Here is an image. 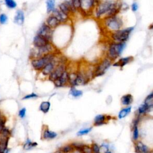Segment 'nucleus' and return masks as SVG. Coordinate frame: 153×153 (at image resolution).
<instances>
[{"label": "nucleus", "mask_w": 153, "mask_h": 153, "mask_svg": "<svg viewBox=\"0 0 153 153\" xmlns=\"http://www.w3.org/2000/svg\"><path fill=\"white\" fill-rule=\"evenodd\" d=\"M121 4L122 3L118 0H101L94 9L93 16L98 20H102L117 16L121 10Z\"/></svg>", "instance_id": "1"}, {"label": "nucleus", "mask_w": 153, "mask_h": 153, "mask_svg": "<svg viewBox=\"0 0 153 153\" xmlns=\"http://www.w3.org/2000/svg\"><path fill=\"white\" fill-rule=\"evenodd\" d=\"M126 47V42H115L111 41L108 45L106 57L113 62L115 61L123 53Z\"/></svg>", "instance_id": "2"}, {"label": "nucleus", "mask_w": 153, "mask_h": 153, "mask_svg": "<svg viewBox=\"0 0 153 153\" xmlns=\"http://www.w3.org/2000/svg\"><path fill=\"white\" fill-rule=\"evenodd\" d=\"M103 28L109 33L115 32L122 29L123 26V21L118 15L115 16L105 18L101 20Z\"/></svg>", "instance_id": "3"}, {"label": "nucleus", "mask_w": 153, "mask_h": 153, "mask_svg": "<svg viewBox=\"0 0 153 153\" xmlns=\"http://www.w3.org/2000/svg\"><path fill=\"white\" fill-rule=\"evenodd\" d=\"M57 56H58L57 52L49 53L42 56L40 57L31 59V60H30V64H31L34 70L41 72V71L45 65L56 59Z\"/></svg>", "instance_id": "4"}, {"label": "nucleus", "mask_w": 153, "mask_h": 153, "mask_svg": "<svg viewBox=\"0 0 153 153\" xmlns=\"http://www.w3.org/2000/svg\"><path fill=\"white\" fill-rule=\"evenodd\" d=\"M134 29V26H130L121 29L115 32L110 33V38L113 42H126L129 40L130 34Z\"/></svg>", "instance_id": "5"}, {"label": "nucleus", "mask_w": 153, "mask_h": 153, "mask_svg": "<svg viewBox=\"0 0 153 153\" xmlns=\"http://www.w3.org/2000/svg\"><path fill=\"white\" fill-rule=\"evenodd\" d=\"M68 69V60L64 57H59V63L55 67L53 71L47 77L48 80L53 83L55 81L57 80Z\"/></svg>", "instance_id": "6"}, {"label": "nucleus", "mask_w": 153, "mask_h": 153, "mask_svg": "<svg viewBox=\"0 0 153 153\" xmlns=\"http://www.w3.org/2000/svg\"><path fill=\"white\" fill-rule=\"evenodd\" d=\"M101 0H80V9L79 12L83 16H93V12Z\"/></svg>", "instance_id": "7"}, {"label": "nucleus", "mask_w": 153, "mask_h": 153, "mask_svg": "<svg viewBox=\"0 0 153 153\" xmlns=\"http://www.w3.org/2000/svg\"><path fill=\"white\" fill-rule=\"evenodd\" d=\"M113 64V62L112 60L105 56L99 61L96 65L94 66V77H98V76L103 75Z\"/></svg>", "instance_id": "8"}, {"label": "nucleus", "mask_w": 153, "mask_h": 153, "mask_svg": "<svg viewBox=\"0 0 153 153\" xmlns=\"http://www.w3.org/2000/svg\"><path fill=\"white\" fill-rule=\"evenodd\" d=\"M55 52H57L56 47L52 44V42H50L47 45H45V46L40 49H37L34 47V49L32 50L31 52H30V59H35V58L40 57L45 55H47L52 53H55Z\"/></svg>", "instance_id": "9"}, {"label": "nucleus", "mask_w": 153, "mask_h": 153, "mask_svg": "<svg viewBox=\"0 0 153 153\" xmlns=\"http://www.w3.org/2000/svg\"><path fill=\"white\" fill-rule=\"evenodd\" d=\"M53 33V29H51L49 26L45 24V23H44L39 28L37 32V35L41 36L42 37L52 42Z\"/></svg>", "instance_id": "10"}, {"label": "nucleus", "mask_w": 153, "mask_h": 153, "mask_svg": "<svg viewBox=\"0 0 153 153\" xmlns=\"http://www.w3.org/2000/svg\"><path fill=\"white\" fill-rule=\"evenodd\" d=\"M59 63V56L57 57L56 59H55L54 60L52 61L50 63L47 64L45 65L42 69L41 71V74L45 76V77H48L50 75V74L53 71L55 67Z\"/></svg>", "instance_id": "11"}, {"label": "nucleus", "mask_w": 153, "mask_h": 153, "mask_svg": "<svg viewBox=\"0 0 153 153\" xmlns=\"http://www.w3.org/2000/svg\"><path fill=\"white\" fill-rule=\"evenodd\" d=\"M69 81V71L68 69L66 70L60 77L53 82L55 86L57 88L64 87L68 85Z\"/></svg>", "instance_id": "12"}, {"label": "nucleus", "mask_w": 153, "mask_h": 153, "mask_svg": "<svg viewBox=\"0 0 153 153\" xmlns=\"http://www.w3.org/2000/svg\"><path fill=\"white\" fill-rule=\"evenodd\" d=\"M10 137L0 133V153H9L10 149L8 148V143Z\"/></svg>", "instance_id": "13"}, {"label": "nucleus", "mask_w": 153, "mask_h": 153, "mask_svg": "<svg viewBox=\"0 0 153 153\" xmlns=\"http://www.w3.org/2000/svg\"><path fill=\"white\" fill-rule=\"evenodd\" d=\"M111 117L105 114H98L95 116L93 120V125L95 126H101L106 125L110 120Z\"/></svg>", "instance_id": "14"}, {"label": "nucleus", "mask_w": 153, "mask_h": 153, "mask_svg": "<svg viewBox=\"0 0 153 153\" xmlns=\"http://www.w3.org/2000/svg\"><path fill=\"white\" fill-rule=\"evenodd\" d=\"M50 42H52L48 41L47 40H46L45 38H44L38 35H35L33 39L34 47L37 49L42 48V47L45 46V45H47V44H49Z\"/></svg>", "instance_id": "15"}, {"label": "nucleus", "mask_w": 153, "mask_h": 153, "mask_svg": "<svg viewBox=\"0 0 153 153\" xmlns=\"http://www.w3.org/2000/svg\"><path fill=\"white\" fill-rule=\"evenodd\" d=\"M134 60V57L133 56H127L119 59L116 62L113 64V66L114 67H119L120 68H123L126 65L129 64Z\"/></svg>", "instance_id": "16"}, {"label": "nucleus", "mask_w": 153, "mask_h": 153, "mask_svg": "<svg viewBox=\"0 0 153 153\" xmlns=\"http://www.w3.org/2000/svg\"><path fill=\"white\" fill-rule=\"evenodd\" d=\"M52 14L59 20L61 24L67 23L70 19V17L63 13L58 8H55L52 13Z\"/></svg>", "instance_id": "17"}, {"label": "nucleus", "mask_w": 153, "mask_h": 153, "mask_svg": "<svg viewBox=\"0 0 153 153\" xmlns=\"http://www.w3.org/2000/svg\"><path fill=\"white\" fill-rule=\"evenodd\" d=\"M134 149L135 153H148L151 151L149 148L140 141L134 142Z\"/></svg>", "instance_id": "18"}, {"label": "nucleus", "mask_w": 153, "mask_h": 153, "mask_svg": "<svg viewBox=\"0 0 153 153\" xmlns=\"http://www.w3.org/2000/svg\"><path fill=\"white\" fill-rule=\"evenodd\" d=\"M58 134L52 130H50L47 127H45L42 129L41 138L44 140H52L57 137Z\"/></svg>", "instance_id": "19"}, {"label": "nucleus", "mask_w": 153, "mask_h": 153, "mask_svg": "<svg viewBox=\"0 0 153 153\" xmlns=\"http://www.w3.org/2000/svg\"><path fill=\"white\" fill-rule=\"evenodd\" d=\"M45 24L53 30L56 29L61 25L59 20L55 16H53L52 14L50 15V16L47 18L46 21H45Z\"/></svg>", "instance_id": "20"}, {"label": "nucleus", "mask_w": 153, "mask_h": 153, "mask_svg": "<svg viewBox=\"0 0 153 153\" xmlns=\"http://www.w3.org/2000/svg\"><path fill=\"white\" fill-rule=\"evenodd\" d=\"M25 22V15L24 13L22 10H18L14 18V22L18 25H22Z\"/></svg>", "instance_id": "21"}, {"label": "nucleus", "mask_w": 153, "mask_h": 153, "mask_svg": "<svg viewBox=\"0 0 153 153\" xmlns=\"http://www.w3.org/2000/svg\"><path fill=\"white\" fill-rule=\"evenodd\" d=\"M120 101L122 105L125 106H130V105L132 103L133 101V97L131 94H126L122 96Z\"/></svg>", "instance_id": "22"}, {"label": "nucleus", "mask_w": 153, "mask_h": 153, "mask_svg": "<svg viewBox=\"0 0 153 153\" xmlns=\"http://www.w3.org/2000/svg\"><path fill=\"white\" fill-rule=\"evenodd\" d=\"M58 9L62 11L63 13H64L65 14L67 15V16H68L69 17H71V16H73L72 15V11L69 8V7L67 5V4L64 1L63 3H60L59 5V7H58Z\"/></svg>", "instance_id": "23"}, {"label": "nucleus", "mask_w": 153, "mask_h": 153, "mask_svg": "<svg viewBox=\"0 0 153 153\" xmlns=\"http://www.w3.org/2000/svg\"><path fill=\"white\" fill-rule=\"evenodd\" d=\"M132 111V106H125L124 108L121 109V110L119 111L118 114V118L119 119H123L126 118L130 113Z\"/></svg>", "instance_id": "24"}, {"label": "nucleus", "mask_w": 153, "mask_h": 153, "mask_svg": "<svg viewBox=\"0 0 153 153\" xmlns=\"http://www.w3.org/2000/svg\"><path fill=\"white\" fill-rule=\"evenodd\" d=\"M51 107V103L50 101H43L39 106V110L43 114H47L49 112Z\"/></svg>", "instance_id": "25"}, {"label": "nucleus", "mask_w": 153, "mask_h": 153, "mask_svg": "<svg viewBox=\"0 0 153 153\" xmlns=\"http://www.w3.org/2000/svg\"><path fill=\"white\" fill-rule=\"evenodd\" d=\"M150 111L151 110L149 108H148L145 105L142 103L139 106V108H137L136 111V115H138L142 117V116L147 114L149 112H150Z\"/></svg>", "instance_id": "26"}, {"label": "nucleus", "mask_w": 153, "mask_h": 153, "mask_svg": "<svg viewBox=\"0 0 153 153\" xmlns=\"http://www.w3.org/2000/svg\"><path fill=\"white\" fill-rule=\"evenodd\" d=\"M69 95L72 96L73 98H78L83 96V92L82 90L77 89L75 87H71L69 90Z\"/></svg>", "instance_id": "27"}, {"label": "nucleus", "mask_w": 153, "mask_h": 153, "mask_svg": "<svg viewBox=\"0 0 153 153\" xmlns=\"http://www.w3.org/2000/svg\"><path fill=\"white\" fill-rule=\"evenodd\" d=\"M38 146V143L36 142H33L31 140L28 138L23 145V148L25 150L32 149Z\"/></svg>", "instance_id": "28"}, {"label": "nucleus", "mask_w": 153, "mask_h": 153, "mask_svg": "<svg viewBox=\"0 0 153 153\" xmlns=\"http://www.w3.org/2000/svg\"><path fill=\"white\" fill-rule=\"evenodd\" d=\"M143 103L150 110L153 108V91L145 98Z\"/></svg>", "instance_id": "29"}, {"label": "nucleus", "mask_w": 153, "mask_h": 153, "mask_svg": "<svg viewBox=\"0 0 153 153\" xmlns=\"http://www.w3.org/2000/svg\"><path fill=\"white\" fill-rule=\"evenodd\" d=\"M59 149L62 153H73L75 152V149L71 144H67L61 147Z\"/></svg>", "instance_id": "30"}, {"label": "nucleus", "mask_w": 153, "mask_h": 153, "mask_svg": "<svg viewBox=\"0 0 153 153\" xmlns=\"http://www.w3.org/2000/svg\"><path fill=\"white\" fill-rule=\"evenodd\" d=\"M46 7L47 13H52L53 11L56 8V0H46Z\"/></svg>", "instance_id": "31"}, {"label": "nucleus", "mask_w": 153, "mask_h": 153, "mask_svg": "<svg viewBox=\"0 0 153 153\" xmlns=\"http://www.w3.org/2000/svg\"><path fill=\"white\" fill-rule=\"evenodd\" d=\"M132 140H133V141L135 142L139 141V139H140L139 126L132 127Z\"/></svg>", "instance_id": "32"}, {"label": "nucleus", "mask_w": 153, "mask_h": 153, "mask_svg": "<svg viewBox=\"0 0 153 153\" xmlns=\"http://www.w3.org/2000/svg\"><path fill=\"white\" fill-rule=\"evenodd\" d=\"M76 151L80 152V153H92L91 146L89 145H87V144H83V143L81 144L79 149Z\"/></svg>", "instance_id": "33"}, {"label": "nucleus", "mask_w": 153, "mask_h": 153, "mask_svg": "<svg viewBox=\"0 0 153 153\" xmlns=\"http://www.w3.org/2000/svg\"><path fill=\"white\" fill-rule=\"evenodd\" d=\"M92 127H87V128H84V129H81V130H80L79 131L77 132L76 133V135L79 136H82L84 135H86L89 133H90L91 130H92Z\"/></svg>", "instance_id": "34"}, {"label": "nucleus", "mask_w": 153, "mask_h": 153, "mask_svg": "<svg viewBox=\"0 0 153 153\" xmlns=\"http://www.w3.org/2000/svg\"><path fill=\"white\" fill-rule=\"evenodd\" d=\"M4 3L10 9H14L17 7V3L14 0H4Z\"/></svg>", "instance_id": "35"}, {"label": "nucleus", "mask_w": 153, "mask_h": 153, "mask_svg": "<svg viewBox=\"0 0 153 153\" xmlns=\"http://www.w3.org/2000/svg\"><path fill=\"white\" fill-rule=\"evenodd\" d=\"M92 153H102L101 150V146L96 142H93L90 145Z\"/></svg>", "instance_id": "36"}, {"label": "nucleus", "mask_w": 153, "mask_h": 153, "mask_svg": "<svg viewBox=\"0 0 153 153\" xmlns=\"http://www.w3.org/2000/svg\"><path fill=\"white\" fill-rule=\"evenodd\" d=\"M8 21V16L4 13H2L0 14V24L5 25L7 23Z\"/></svg>", "instance_id": "37"}, {"label": "nucleus", "mask_w": 153, "mask_h": 153, "mask_svg": "<svg viewBox=\"0 0 153 153\" xmlns=\"http://www.w3.org/2000/svg\"><path fill=\"white\" fill-rule=\"evenodd\" d=\"M37 98H38V95L37 94H36L35 93H31L24 96L22 98V100H28L30 99H35Z\"/></svg>", "instance_id": "38"}, {"label": "nucleus", "mask_w": 153, "mask_h": 153, "mask_svg": "<svg viewBox=\"0 0 153 153\" xmlns=\"http://www.w3.org/2000/svg\"><path fill=\"white\" fill-rule=\"evenodd\" d=\"M72 2L74 8L77 10V11L79 12V10L80 9V4H81L80 0H72Z\"/></svg>", "instance_id": "39"}, {"label": "nucleus", "mask_w": 153, "mask_h": 153, "mask_svg": "<svg viewBox=\"0 0 153 153\" xmlns=\"http://www.w3.org/2000/svg\"><path fill=\"white\" fill-rule=\"evenodd\" d=\"M18 115L19 117L22 118L23 119L25 118L26 115V108H21L19 111V113H18Z\"/></svg>", "instance_id": "40"}, {"label": "nucleus", "mask_w": 153, "mask_h": 153, "mask_svg": "<svg viewBox=\"0 0 153 153\" xmlns=\"http://www.w3.org/2000/svg\"><path fill=\"white\" fill-rule=\"evenodd\" d=\"M131 9L132 10V11L133 12H136L139 9V6L138 4H137L136 2H134L132 3V4L131 5Z\"/></svg>", "instance_id": "41"}, {"label": "nucleus", "mask_w": 153, "mask_h": 153, "mask_svg": "<svg viewBox=\"0 0 153 153\" xmlns=\"http://www.w3.org/2000/svg\"><path fill=\"white\" fill-rule=\"evenodd\" d=\"M148 29H149V30H153V23H151V24L149 26Z\"/></svg>", "instance_id": "42"}, {"label": "nucleus", "mask_w": 153, "mask_h": 153, "mask_svg": "<svg viewBox=\"0 0 153 153\" xmlns=\"http://www.w3.org/2000/svg\"><path fill=\"white\" fill-rule=\"evenodd\" d=\"M53 153H62V152H61L59 149H58V150H57V151H56L55 152H54Z\"/></svg>", "instance_id": "43"}, {"label": "nucleus", "mask_w": 153, "mask_h": 153, "mask_svg": "<svg viewBox=\"0 0 153 153\" xmlns=\"http://www.w3.org/2000/svg\"><path fill=\"white\" fill-rule=\"evenodd\" d=\"M104 153H112V152L111 151H106V152H105Z\"/></svg>", "instance_id": "44"}, {"label": "nucleus", "mask_w": 153, "mask_h": 153, "mask_svg": "<svg viewBox=\"0 0 153 153\" xmlns=\"http://www.w3.org/2000/svg\"><path fill=\"white\" fill-rule=\"evenodd\" d=\"M148 153H152V152L150 151V152H148Z\"/></svg>", "instance_id": "45"}]
</instances>
